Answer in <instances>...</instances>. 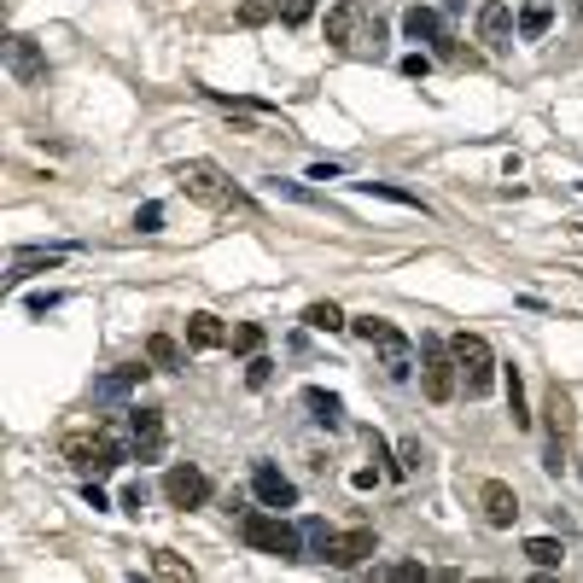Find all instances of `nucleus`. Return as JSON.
I'll return each mask as SVG.
<instances>
[{"label": "nucleus", "instance_id": "f257e3e1", "mask_svg": "<svg viewBox=\"0 0 583 583\" xmlns=\"http://www.w3.org/2000/svg\"><path fill=\"white\" fill-rule=\"evenodd\" d=\"M175 187L193 199V205L216 210V216H251V193H240L228 175H222V164H210V158H187V164H175Z\"/></svg>", "mask_w": 583, "mask_h": 583}, {"label": "nucleus", "instance_id": "f03ea898", "mask_svg": "<svg viewBox=\"0 0 583 583\" xmlns=\"http://www.w3.org/2000/svg\"><path fill=\"white\" fill-rule=\"evenodd\" d=\"M76 473H88V479H105V473H117L123 461H129V449L117 444V432L111 426H94V432H65V444H59Z\"/></svg>", "mask_w": 583, "mask_h": 583}, {"label": "nucleus", "instance_id": "7ed1b4c3", "mask_svg": "<svg viewBox=\"0 0 583 583\" xmlns=\"http://www.w3.org/2000/svg\"><path fill=\"white\" fill-rule=\"evenodd\" d=\"M350 327H356V339H362L379 356L385 379H397V385H403V379H414V344H409V333H397L385 315H356Z\"/></svg>", "mask_w": 583, "mask_h": 583}, {"label": "nucleus", "instance_id": "20e7f679", "mask_svg": "<svg viewBox=\"0 0 583 583\" xmlns=\"http://www.w3.org/2000/svg\"><path fill=\"white\" fill-rule=\"evenodd\" d=\"M240 537L257 554H275V560H304V531H298V525H286V519H280V508H275V514H245L240 519Z\"/></svg>", "mask_w": 583, "mask_h": 583}, {"label": "nucleus", "instance_id": "39448f33", "mask_svg": "<svg viewBox=\"0 0 583 583\" xmlns=\"http://www.w3.org/2000/svg\"><path fill=\"white\" fill-rule=\"evenodd\" d=\"M449 350H455V368H461L467 397H484V391L496 385V356H490V339H484V333H455Z\"/></svg>", "mask_w": 583, "mask_h": 583}, {"label": "nucleus", "instance_id": "423d86ee", "mask_svg": "<svg viewBox=\"0 0 583 583\" xmlns=\"http://www.w3.org/2000/svg\"><path fill=\"white\" fill-rule=\"evenodd\" d=\"M455 385H461L455 350H449L444 339H426V344H420V391H426L432 403H449V397H455Z\"/></svg>", "mask_w": 583, "mask_h": 583}, {"label": "nucleus", "instance_id": "0eeeda50", "mask_svg": "<svg viewBox=\"0 0 583 583\" xmlns=\"http://www.w3.org/2000/svg\"><path fill=\"white\" fill-rule=\"evenodd\" d=\"M374 531L368 525H356V531H327L321 543H315V560H327V566H339V572H350V566H362L368 554H374Z\"/></svg>", "mask_w": 583, "mask_h": 583}, {"label": "nucleus", "instance_id": "6e6552de", "mask_svg": "<svg viewBox=\"0 0 583 583\" xmlns=\"http://www.w3.org/2000/svg\"><path fill=\"white\" fill-rule=\"evenodd\" d=\"M164 496H170V508H205L210 502V473L205 467H193V461H181L164 473Z\"/></svg>", "mask_w": 583, "mask_h": 583}, {"label": "nucleus", "instance_id": "1a4fd4ad", "mask_svg": "<svg viewBox=\"0 0 583 583\" xmlns=\"http://www.w3.org/2000/svg\"><path fill=\"white\" fill-rule=\"evenodd\" d=\"M6 70L18 76V88H41L47 82V53L35 47V35H6Z\"/></svg>", "mask_w": 583, "mask_h": 583}, {"label": "nucleus", "instance_id": "9d476101", "mask_svg": "<svg viewBox=\"0 0 583 583\" xmlns=\"http://www.w3.org/2000/svg\"><path fill=\"white\" fill-rule=\"evenodd\" d=\"M129 432H135V455H140V461H164L170 432H164V414H158V409H135V414H129Z\"/></svg>", "mask_w": 583, "mask_h": 583}, {"label": "nucleus", "instance_id": "9b49d317", "mask_svg": "<svg viewBox=\"0 0 583 583\" xmlns=\"http://www.w3.org/2000/svg\"><path fill=\"white\" fill-rule=\"evenodd\" d=\"M251 490H257V502H263V508H298V484L286 479L280 467H269V461H257V467H251Z\"/></svg>", "mask_w": 583, "mask_h": 583}, {"label": "nucleus", "instance_id": "f8f14e48", "mask_svg": "<svg viewBox=\"0 0 583 583\" xmlns=\"http://www.w3.org/2000/svg\"><path fill=\"white\" fill-rule=\"evenodd\" d=\"M479 508H484V519H490L496 531H508V525L519 519V496H514V484L484 479V484H479Z\"/></svg>", "mask_w": 583, "mask_h": 583}, {"label": "nucleus", "instance_id": "ddd939ff", "mask_svg": "<svg viewBox=\"0 0 583 583\" xmlns=\"http://www.w3.org/2000/svg\"><path fill=\"white\" fill-rule=\"evenodd\" d=\"M519 30V18H514V6H502V0H490V6H479V41L484 47H508Z\"/></svg>", "mask_w": 583, "mask_h": 583}, {"label": "nucleus", "instance_id": "4468645a", "mask_svg": "<svg viewBox=\"0 0 583 583\" xmlns=\"http://www.w3.org/2000/svg\"><path fill=\"white\" fill-rule=\"evenodd\" d=\"M228 339H234V333L222 327V315H210V309L187 315V344H193V350H222Z\"/></svg>", "mask_w": 583, "mask_h": 583}, {"label": "nucleus", "instance_id": "2eb2a0df", "mask_svg": "<svg viewBox=\"0 0 583 583\" xmlns=\"http://www.w3.org/2000/svg\"><path fill=\"white\" fill-rule=\"evenodd\" d=\"M146 374H152V362H135V368H117V374L94 379V403H117V397H129Z\"/></svg>", "mask_w": 583, "mask_h": 583}, {"label": "nucleus", "instance_id": "dca6fc26", "mask_svg": "<svg viewBox=\"0 0 583 583\" xmlns=\"http://www.w3.org/2000/svg\"><path fill=\"white\" fill-rule=\"evenodd\" d=\"M70 257V245H18L12 251V275H30V269H59Z\"/></svg>", "mask_w": 583, "mask_h": 583}, {"label": "nucleus", "instance_id": "f3484780", "mask_svg": "<svg viewBox=\"0 0 583 583\" xmlns=\"http://www.w3.org/2000/svg\"><path fill=\"white\" fill-rule=\"evenodd\" d=\"M356 24H362V6H356V0H339V6L327 12V41H333V47H356Z\"/></svg>", "mask_w": 583, "mask_h": 583}, {"label": "nucleus", "instance_id": "a211bd4d", "mask_svg": "<svg viewBox=\"0 0 583 583\" xmlns=\"http://www.w3.org/2000/svg\"><path fill=\"white\" fill-rule=\"evenodd\" d=\"M403 35H409V41H432V47H438V41H444V18H438L432 6H409V12H403Z\"/></svg>", "mask_w": 583, "mask_h": 583}, {"label": "nucleus", "instance_id": "6ab92c4d", "mask_svg": "<svg viewBox=\"0 0 583 583\" xmlns=\"http://www.w3.org/2000/svg\"><path fill=\"white\" fill-rule=\"evenodd\" d=\"M549 24H554V6H549V0H525V6H519V41H543V35H549Z\"/></svg>", "mask_w": 583, "mask_h": 583}, {"label": "nucleus", "instance_id": "aec40b11", "mask_svg": "<svg viewBox=\"0 0 583 583\" xmlns=\"http://www.w3.org/2000/svg\"><path fill=\"white\" fill-rule=\"evenodd\" d=\"M572 426H578V414H572V391L549 385V432L554 438H572Z\"/></svg>", "mask_w": 583, "mask_h": 583}, {"label": "nucleus", "instance_id": "412c9836", "mask_svg": "<svg viewBox=\"0 0 583 583\" xmlns=\"http://www.w3.org/2000/svg\"><path fill=\"white\" fill-rule=\"evenodd\" d=\"M356 193H368V199H385V205H403V210H426L420 199H414L409 187H391V181H350Z\"/></svg>", "mask_w": 583, "mask_h": 583}, {"label": "nucleus", "instance_id": "4be33fe9", "mask_svg": "<svg viewBox=\"0 0 583 583\" xmlns=\"http://www.w3.org/2000/svg\"><path fill=\"white\" fill-rule=\"evenodd\" d=\"M146 362H152L158 374H175V368H181V344H175L170 333H152V339H146Z\"/></svg>", "mask_w": 583, "mask_h": 583}, {"label": "nucleus", "instance_id": "5701e85b", "mask_svg": "<svg viewBox=\"0 0 583 583\" xmlns=\"http://www.w3.org/2000/svg\"><path fill=\"white\" fill-rule=\"evenodd\" d=\"M304 409H315L321 426H339L344 420V403L333 397V391H321V385H304Z\"/></svg>", "mask_w": 583, "mask_h": 583}, {"label": "nucleus", "instance_id": "b1692460", "mask_svg": "<svg viewBox=\"0 0 583 583\" xmlns=\"http://www.w3.org/2000/svg\"><path fill=\"white\" fill-rule=\"evenodd\" d=\"M502 379H508V414H514V426L525 432V426H531V414H525V379H519V368H514V362L502 368Z\"/></svg>", "mask_w": 583, "mask_h": 583}, {"label": "nucleus", "instance_id": "393cba45", "mask_svg": "<svg viewBox=\"0 0 583 583\" xmlns=\"http://www.w3.org/2000/svg\"><path fill=\"white\" fill-rule=\"evenodd\" d=\"M304 327H315V333H339V327H350V321H344L339 304H309L304 309Z\"/></svg>", "mask_w": 583, "mask_h": 583}, {"label": "nucleus", "instance_id": "a878e982", "mask_svg": "<svg viewBox=\"0 0 583 583\" xmlns=\"http://www.w3.org/2000/svg\"><path fill=\"white\" fill-rule=\"evenodd\" d=\"M525 560H531V566H543V572H554V566L566 560V549H560L554 537H531V543H525Z\"/></svg>", "mask_w": 583, "mask_h": 583}, {"label": "nucleus", "instance_id": "bb28decb", "mask_svg": "<svg viewBox=\"0 0 583 583\" xmlns=\"http://www.w3.org/2000/svg\"><path fill=\"white\" fill-rule=\"evenodd\" d=\"M152 572H158V578H193V560H181V554H170V549H152Z\"/></svg>", "mask_w": 583, "mask_h": 583}, {"label": "nucleus", "instance_id": "cd10ccee", "mask_svg": "<svg viewBox=\"0 0 583 583\" xmlns=\"http://www.w3.org/2000/svg\"><path fill=\"white\" fill-rule=\"evenodd\" d=\"M275 12H280V24H286V30H298V24L315 18V0H275Z\"/></svg>", "mask_w": 583, "mask_h": 583}, {"label": "nucleus", "instance_id": "c85d7f7f", "mask_svg": "<svg viewBox=\"0 0 583 583\" xmlns=\"http://www.w3.org/2000/svg\"><path fill=\"white\" fill-rule=\"evenodd\" d=\"M263 187H269V193H275V199H292V205H321V199H315V193H309V187H298V181H280V175H269V181H263Z\"/></svg>", "mask_w": 583, "mask_h": 583}, {"label": "nucleus", "instance_id": "c756f323", "mask_svg": "<svg viewBox=\"0 0 583 583\" xmlns=\"http://www.w3.org/2000/svg\"><path fill=\"white\" fill-rule=\"evenodd\" d=\"M234 18H240L245 30H257V24H269V18H280V12H275V0H245Z\"/></svg>", "mask_w": 583, "mask_h": 583}, {"label": "nucleus", "instance_id": "7c9ffc66", "mask_svg": "<svg viewBox=\"0 0 583 583\" xmlns=\"http://www.w3.org/2000/svg\"><path fill=\"white\" fill-rule=\"evenodd\" d=\"M234 350H240V356H257V350H263V327H257V321H240V327H234Z\"/></svg>", "mask_w": 583, "mask_h": 583}, {"label": "nucleus", "instance_id": "2f4dec72", "mask_svg": "<svg viewBox=\"0 0 583 583\" xmlns=\"http://www.w3.org/2000/svg\"><path fill=\"white\" fill-rule=\"evenodd\" d=\"M420 461H426V449L414 444V438H403V444H397V479H409V473H420Z\"/></svg>", "mask_w": 583, "mask_h": 583}, {"label": "nucleus", "instance_id": "473e14b6", "mask_svg": "<svg viewBox=\"0 0 583 583\" xmlns=\"http://www.w3.org/2000/svg\"><path fill=\"white\" fill-rule=\"evenodd\" d=\"M379 578H391V583H414V578H432L420 560H403V566H379Z\"/></svg>", "mask_w": 583, "mask_h": 583}, {"label": "nucleus", "instance_id": "72a5a7b5", "mask_svg": "<svg viewBox=\"0 0 583 583\" xmlns=\"http://www.w3.org/2000/svg\"><path fill=\"white\" fill-rule=\"evenodd\" d=\"M158 222H164V205H140L135 210V228H140V234H158Z\"/></svg>", "mask_w": 583, "mask_h": 583}, {"label": "nucleus", "instance_id": "f704fd0d", "mask_svg": "<svg viewBox=\"0 0 583 583\" xmlns=\"http://www.w3.org/2000/svg\"><path fill=\"white\" fill-rule=\"evenodd\" d=\"M269 368H275L269 356H251V368H245V385H269Z\"/></svg>", "mask_w": 583, "mask_h": 583}, {"label": "nucleus", "instance_id": "c9c22d12", "mask_svg": "<svg viewBox=\"0 0 583 583\" xmlns=\"http://www.w3.org/2000/svg\"><path fill=\"white\" fill-rule=\"evenodd\" d=\"M59 304H65L59 292H35V298H30V315H47V309H59Z\"/></svg>", "mask_w": 583, "mask_h": 583}, {"label": "nucleus", "instance_id": "e433bc0d", "mask_svg": "<svg viewBox=\"0 0 583 583\" xmlns=\"http://www.w3.org/2000/svg\"><path fill=\"white\" fill-rule=\"evenodd\" d=\"M426 70H432V59H426V53H409V59H403V76H426Z\"/></svg>", "mask_w": 583, "mask_h": 583}, {"label": "nucleus", "instance_id": "4c0bfd02", "mask_svg": "<svg viewBox=\"0 0 583 583\" xmlns=\"http://www.w3.org/2000/svg\"><path fill=\"white\" fill-rule=\"evenodd\" d=\"M123 508H129V514H140V508H146V490H140V484H129V490H123Z\"/></svg>", "mask_w": 583, "mask_h": 583}]
</instances>
